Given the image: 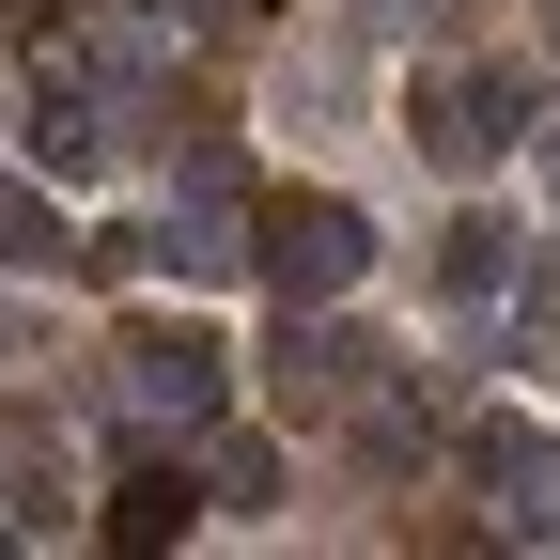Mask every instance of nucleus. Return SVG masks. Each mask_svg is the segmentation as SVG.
Returning a JSON list of instances; mask_svg holds the SVG:
<instances>
[{"label":"nucleus","instance_id":"obj_1","mask_svg":"<svg viewBox=\"0 0 560 560\" xmlns=\"http://www.w3.org/2000/svg\"><path fill=\"white\" fill-rule=\"evenodd\" d=\"M249 265H265L296 312H327V296H359V265H374V219H359L342 187H280V202H249Z\"/></svg>","mask_w":560,"mask_h":560},{"label":"nucleus","instance_id":"obj_2","mask_svg":"<svg viewBox=\"0 0 560 560\" xmlns=\"http://www.w3.org/2000/svg\"><path fill=\"white\" fill-rule=\"evenodd\" d=\"M514 125H529V79H514V62H452V79L405 94V140H420L436 172H499Z\"/></svg>","mask_w":560,"mask_h":560},{"label":"nucleus","instance_id":"obj_3","mask_svg":"<svg viewBox=\"0 0 560 560\" xmlns=\"http://www.w3.org/2000/svg\"><path fill=\"white\" fill-rule=\"evenodd\" d=\"M125 405L140 420H187V436H202V420H219L234 405V359H219V342H202V327H125Z\"/></svg>","mask_w":560,"mask_h":560},{"label":"nucleus","instance_id":"obj_4","mask_svg":"<svg viewBox=\"0 0 560 560\" xmlns=\"http://www.w3.org/2000/svg\"><path fill=\"white\" fill-rule=\"evenodd\" d=\"M467 482H482V499H499V529H560V436H545V420H467Z\"/></svg>","mask_w":560,"mask_h":560},{"label":"nucleus","instance_id":"obj_5","mask_svg":"<svg viewBox=\"0 0 560 560\" xmlns=\"http://www.w3.org/2000/svg\"><path fill=\"white\" fill-rule=\"evenodd\" d=\"M265 389L296 405V420H342V405L374 389V342H359V327H312V312H296V327L265 342Z\"/></svg>","mask_w":560,"mask_h":560},{"label":"nucleus","instance_id":"obj_6","mask_svg":"<svg viewBox=\"0 0 560 560\" xmlns=\"http://www.w3.org/2000/svg\"><path fill=\"white\" fill-rule=\"evenodd\" d=\"M32 156H47V187L109 172V79H94V62H62V79L32 94Z\"/></svg>","mask_w":560,"mask_h":560},{"label":"nucleus","instance_id":"obj_7","mask_svg":"<svg viewBox=\"0 0 560 560\" xmlns=\"http://www.w3.org/2000/svg\"><path fill=\"white\" fill-rule=\"evenodd\" d=\"M187 514H202V499H187V467H140V482H109V545H125V560L187 545Z\"/></svg>","mask_w":560,"mask_h":560},{"label":"nucleus","instance_id":"obj_8","mask_svg":"<svg viewBox=\"0 0 560 560\" xmlns=\"http://www.w3.org/2000/svg\"><path fill=\"white\" fill-rule=\"evenodd\" d=\"M0 265H16V280H32V265H79V234H62V202H47L32 172H0Z\"/></svg>","mask_w":560,"mask_h":560},{"label":"nucleus","instance_id":"obj_9","mask_svg":"<svg viewBox=\"0 0 560 560\" xmlns=\"http://www.w3.org/2000/svg\"><path fill=\"white\" fill-rule=\"evenodd\" d=\"M436 280H452V296H514V234L499 219H452L436 234Z\"/></svg>","mask_w":560,"mask_h":560},{"label":"nucleus","instance_id":"obj_10","mask_svg":"<svg viewBox=\"0 0 560 560\" xmlns=\"http://www.w3.org/2000/svg\"><path fill=\"white\" fill-rule=\"evenodd\" d=\"M514 342H529V359H560V265L514 280Z\"/></svg>","mask_w":560,"mask_h":560},{"label":"nucleus","instance_id":"obj_11","mask_svg":"<svg viewBox=\"0 0 560 560\" xmlns=\"http://www.w3.org/2000/svg\"><path fill=\"white\" fill-rule=\"evenodd\" d=\"M219 499H234V514H265V499H280V452H265V436H234V452H219Z\"/></svg>","mask_w":560,"mask_h":560},{"label":"nucleus","instance_id":"obj_12","mask_svg":"<svg viewBox=\"0 0 560 560\" xmlns=\"http://www.w3.org/2000/svg\"><path fill=\"white\" fill-rule=\"evenodd\" d=\"M47 16H79V0H47Z\"/></svg>","mask_w":560,"mask_h":560},{"label":"nucleus","instance_id":"obj_13","mask_svg":"<svg viewBox=\"0 0 560 560\" xmlns=\"http://www.w3.org/2000/svg\"><path fill=\"white\" fill-rule=\"evenodd\" d=\"M234 16H265V0H234Z\"/></svg>","mask_w":560,"mask_h":560},{"label":"nucleus","instance_id":"obj_14","mask_svg":"<svg viewBox=\"0 0 560 560\" xmlns=\"http://www.w3.org/2000/svg\"><path fill=\"white\" fill-rule=\"evenodd\" d=\"M545 32H560V0H545Z\"/></svg>","mask_w":560,"mask_h":560}]
</instances>
